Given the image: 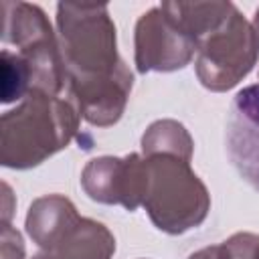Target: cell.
<instances>
[{
  "label": "cell",
  "mask_w": 259,
  "mask_h": 259,
  "mask_svg": "<svg viewBox=\"0 0 259 259\" xmlns=\"http://www.w3.org/2000/svg\"><path fill=\"white\" fill-rule=\"evenodd\" d=\"M57 38L81 117L109 127L123 115L134 75L117 55L115 24L105 4H57Z\"/></svg>",
  "instance_id": "obj_1"
},
{
  "label": "cell",
  "mask_w": 259,
  "mask_h": 259,
  "mask_svg": "<svg viewBox=\"0 0 259 259\" xmlns=\"http://www.w3.org/2000/svg\"><path fill=\"white\" fill-rule=\"evenodd\" d=\"M231 259H259V235L235 233L223 241Z\"/></svg>",
  "instance_id": "obj_12"
},
{
  "label": "cell",
  "mask_w": 259,
  "mask_h": 259,
  "mask_svg": "<svg viewBox=\"0 0 259 259\" xmlns=\"http://www.w3.org/2000/svg\"><path fill=\"white\" fill-rule=\"evenodd\" d=\"M2 192H4V212H2V225H10V217H12V206H10V200H12V192H10V186L4 182L2 184Z\"/></svg>",
  "instance_id": "obj_15"
},
{
  "label": "cell",
  "mask_w": 259,
  "mask_h": 259,
  "mask_svg": "<svg viewBox=\"0 0 259 259\" xmlns=\"http://www.w3.org/2000/svg\"><path fill=\"white\" fill-rule=\"evenodd\" d=\"M253 30H255V36H257V40H259V6H257L255 16H253Z\"/></svg>",
  "instance_id": "obj_16"
},
{
  "label": "cell",
  "mask_w": 259,
  "mask_h": 259,
  "mask_svg": "<svg viewBox=\"0 0 259 259\" xmlns=\"http://www.w3.org/2000/svg\"><path fill=\"white\" fill-rule=\"evenodd\" d=\"M146 176L142 206L158 231L182 235L204 223L210 210V194L190 162L166 154L148 156Z\"/></svg>",
  "instance_id": "obj_3"
},
{
  "label": "cell",
  "mask_w": 259,
  "mask_h": 259,
  "mask_svg": "<svg viewBox=\"0 0 259 259\" xmlns=\"http://www.w3.org/2000/svg\"><path fill=\"white\" fill-rule=\"evenodd\" d=\"M2 255L0 259H24V241L22 235L12 225H2V237H0Z\"/></svg>",
  "instance_id": "obj_13"
},
{
  "label": "cell",
  "mask_w": 259,
  "mask_h": 259,
  "mask_svg": "<svg viewBox=\"0 0 259 259\" xmlns=\"http://www.w3.org/2000/svg\"><path fill=\"white\" fill-rule=\"evenodd\" d=\"M81 111L75 95H51L32 89L0 119V162L28 170L65 150L79 132Z\"/></svg>",
  "instance_id": "obj_2"
},
{
  "label": "cell",
  "mask_w": 259,
  "mask_h": 259,
  "mask_svg": "<svg viewBox=\"0 0 259 259\" xmlns=\"http://www.w3.org/2000/svg\"><path fill=\"white\" fill-rule=\"evenodd\" d=\"M32 259H49V257H47V255L42 253V255H36V257H32Z\"/></svg>",
  "instance_id": "obj_17"
},
{
  "label": "cell",
  "mask_w": 259,
  "mask_h": 259,
  "mask_svg": "<svg viewBox=\"0 0 259 259\" xmlns=\"http://www.w3.org/2000/svg\"><path fill=\"white\" fill-rule=\"evenodd\" d=\"M115 253L113 233L99 221L79 217L61 241L45 253L49 259H111Z\"/></svg>",
  "instance_id": "obj_9"
},
{
  "label": "cell",
  "mask_w": 259,
  "mask_h": 259,
  "mask_svg": "<svg viewBox=\"0 0 259 259\" xmlns=\"http://www.w3.org/2000/svg\"><path fill=\"white\" fill-rule=\"evenodd\" d=\"M2 65V103L8 105L12 101H22L32 89V71L26 59L10 49H2L0 55Z\"/></svg>",
  "instance_id": "obj_11"
},
{
  "label": "cell",
  "mask_w": 259,
  "mask_h": 259,
  "mask_svg": "<svg viewBox=\"0 0 259 259\" xmlns=\"http://www.w3.org/2000/svg\"><path fill=\"white\" fill-rule=\"evenodd\" d=\"M77 219L79 212L67 196L45 194L32 200V204L28 206L24 227L32 243L42 253H49Z\"/></svg>",
  "instance_id": "obj_8"
},
{
  "label": "cell",
  "mask_w": 259,
  "mask_h": 259,
  "mask_svg": "<svg viewBox=\"0 0 259 259\" xmlns=\"http://www.w3.org/2000/svg\"><path fill=\"white\" fill-rule=\"evenodd\" d=\"M257 55L259 40L253 24L233 6L227 18L198 40L196 77L210 91H229L251 73Z\"/></svg>",
  "instance_id": "obj_4"
},
{
  "label": "cell",
  "mask_w": 259,
  "mask_h": 259,
  "mask_svg": "<svg viewBox=\"0 0 259 259\" xmlns=\"http://www.w3.org/2000/svg\"><path fill=\"white\" fill-rule=\"evenodd\" d=\"M146 180V158L140 154L99 156L89 160L81 172V186L91 200L119 204L130 212L142 206Z\"/></svg>",
  "instance_id": "obj_6"
},
{
  "label": "cell",
  "mask_w": 259,
  "mask_h": 259,
  "mask_svg": "<svg viewBox=\"0 0 259 259\" xmlns=\"http://www.w3.org/2000/svg\"><path fill=\"white\" fill-rule=\"evenodd\" d=\"M188 259H231V257H229L225 243H219V245H208L204 249H198Z\"/></svg>",
  "instance_id": "obj_14"
},
{
  "label": "cell",
  "mask_w": 259,
  "mask_h": 259,
  "mask_svg": "<svg viewBox=\"0 0 259 259\" xmlns=\"http://www.w3.org/2000/svg\"><path fill=\"white\" fill-rule=\"evenodd\" d=\"M227 156L239 176L259 192V83L243 87L231 101Z\"/></svg>",
  "instance_id": "obj_7"
},
{
  "label": "cell",
  "mask_w": 259,
  "mask_h": 259,
  "mask_svg": "<svg viewBox=\"0 0 259 259\" xmlns=\"http://www.w3.org/2000/svg\"><path fill=\"white\" fill-rule=\"evenodd\" d=\"M142 152L144 156H176L186 162L192 160L194 142L188 130L176 119H158L150 123V127L142 136Z\"/></svg>",
  "instance_id": "obj_10"
},
{
  "label": "cell",
  "mask_w": 259,
  "mask_h": 259,
  "mask_svg": "<svg viewBox=\"0 0 259 259\" xmlns=\"http://www.w3.org/2000/svg\"><path fill=\"white\" fill-rule=\"evenodd\" d=\"M134 45L140 73H170L184 69L198 47L162 6H154L138 18Z\"/></svg>",
  "instance_id": "obj_5"
}]
</instances>
